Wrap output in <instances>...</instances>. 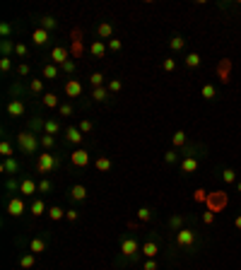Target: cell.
Masks as SVG:
<instances>
[{
	"mask_svg": "<svg viewBox=\"0 0 241 270\" xmlns=\"http://www.w3.org/2000/svg\"><path fill=\"white\" fill-rule=\"evenodd\" d=\"M198 219L188 222L183 229H179L176 234H172V241H169V261H176V258H193L198 256L207 244V234L195 224Z\"/></svg>",
	"mask_w": 241,
	"mask_h": 270,
	"instance_id": "6da1fadb",
	"label": "cell"
},
{
	"mask_svg": "<svg viewBox=\"0 0 241 270\" xmlns=\"http://www.w3.org/2000/svg\"><path fill=\"white\" fill-rule=\"evenodd\" d=\"M145 258H142V241L135 236V234H120L119 239V253H116V261L114 266L116 270H125L130 266H140Z\"/></svg>",
	"mask_w": 241,
	"mask_h": 270,
	"instance_id": "7a4b0ae2",
	"label": "cell"
},
{
	"mask_svg": "<svg viewBox=\"0 0 241 270\" xmlns=\"http://www.w3.org/2000/svg\"><path fill=\"white\" fill-rule=\"evenodd\" d=\"M205 154H207V147H205L203 142L190 140V142L181 150V162H179L181 179H188V176H193L195 171H200V169H203V162H205Z\"/></svg>",
	"mask_w": 241,
	"mask_h": 270,
	"instance_id": "3957f363",
	"label": "cell"
},
{
	"mask_svg": "<svg viewBox=\"0 0 241 270\" xmlns=\"http://www.w3.org/2000/svg\"><path fill=\"white\" fill-rule=\"evenodd\" d=\"M68 159V154L65 152H46V150H41L36 157H34V169H36V174L39 176H51V174H56L60 167H63V162Z\"/></svg>",
	"mask_w": 241,
	"mask_h": 270,
	"instance_id": "277c9868",
	"label": "cell"
},
{
	"mask_svg": "<svg viewBox=\"0 0 241 270\" xmlns=\"http://www.w3.org/2000/svg\"><path fill=\"white\" fill-rule=\"evenodd\" d=\"M15 142H17V152H22L24 157H36L39 152H41V142H39V135L32 133V131H19V133H15Z\"/></svg>",
	"mask_w": 241,
	"mask_h": 270,
	"instance_id": "5b68a950",
	"label": "cell"
},
{
	"mask_svg": "<svg viewBox=\"0 0 241 270\" xmlns=\"http://www.w3.org/2000/svg\"><path fill=\"white\" fill-rule=\"evenodd\" d=\"M51 244H53V234L49 229H36L34 234L27 236V251H32L34 256L46 253L51 249Z\"/></svg>",
	"mask_w": 241,
	"mask_h": 270,
	"instance_id": "8992f818",
	"label": "cell"
},
{
	"mask_svg": "<svg viewBox=\"0 0 241 270\" xmlns=\"http://www.w3.org/2000/svg\"><path fill=\"white\" fill-rule=\"evenodd\" d=\"M159 253H167V261H169V246H164L162 236L157 232H147L142 241V258H157Z\"/></svg>",
	"mask_w": 241,
	"mask_h": 270,
	"instance_id": "52a82bcc",
	"label": "cell"
},
{
	"mask_svg": "<svg viewBox=\"0 0 241 270\" xmlns=\"http://www.w3.org/2000/svg\"><path fill=\"white\" fill-rule=\"evenodd\" d=\"M60 137H63V145H65V147H72V150H75V147H92L89 137L77 128V123H75V126H65V131H63Z\"/></svg>",
	"mask_w": 241,
	"mask_h": 270,
	"instance_id": "ba28073f",
	"label": "cell"
},
{
	"mask_svg": "<svg viewBox=\"0 0 241 270\" xmlns=\"http://www.w3.org/2000/svg\"><path fill=\"white\" fill-rule=\"evenodd\" d=\"M2 202H5V215L7 217H24V212H29V205H27V198L22 196H2Z\"/></svg>",
	"mask_w": 241,
	"mask_h": 270,
	"instance_id": "9c48e42d",
	"label": "cell"
},
{
	"mask_svg": "<svg viewBox=\"0 0 241 270\" xmlns=\"http://www.w3.org/2000/svg\"><path fill=\"white\" fill-rule=\"evenodd\" d=\"M68 164L72 169H87L92 162V147H75L72 152H68Z\"/></svg>",
	"mask_w": 241,
	"mask_h": 270,
	"instance_id": "30bf717a",
	"label": "cell"
},
{
	"mask_svg": "<svg viewBox=\"0 0 241 270\" xmlns=\"http://www.w3.org/2000/svg\"><path fill=\"white\" fill-rule=\"evenodd\" d=\"M29 104H32L29 99H7V101H5V114H7V118H15V121H17V118H24V116L29 114V109H32Z\"/></svg>",
	"mask_w": 241,
	"mask_h": 270,
	"instance_id": "8fae6325",
	"label": "cell"
},
{
	"mask_svg": "<svg viewBox=\"0 0 241 270\" xmlns=\"http://www.w3.org/2000/svg\"><path fill=\"white\" fill-rule=\"evenodd\" d=\"M193 219H198L193 212H172L169 215V219H167V232L169 234H176L179 229H183L188 222H193Z\"/></svg>",
	"mask_w": 241,
	"mask_h": 270,
	"instance_id": "7c38bea8",
	"label": "cell"
},
{
	"mask_svg": "<svg viewBox=\"0 0 241 270\" xmlns=\"http://www.w3.org/2000/svg\"><path fill=\"white\" fill-rule=\"evenodd\" d=\"M65 198H68L70 205H85L87 198H89V191H87L85 184H72V186L65 191Z\"/></svg>",
	"mask_w": 241,
	"mask_h": 270,
	"instance_id": "4fadbf2b",
	"label": "cell"
},
{
	"mask_svg": "<svg viewBox=\"0 0 241 270\" xmlns=\"http://www.w3.org/2000/svg\"><path fill=\"white\" fill-rule=\"evenodd\" d=\"M63 94H65L70 101H77V99L85 94L82 80H80V77H68V80L63 82Z\"/></svg>",
	"mask_w": 241,
	"mask_h": 270,
	"instance_id": "5bb4252c",
	"label": "cell"
},
{
	"mask_svg": "<svg viewBox=\"0 0 241 270\" xmlns=\"http://www.w3.org/2000/svg\"><path fill=\"white\" fill-rule=\"evenodd\" d=\"M19 196L22 198H36L39 196V179L22 174V184H19Z\"/></svg>",
	"mask_w": 241,
	"mask_h": 270,
	"instance_id": "9a60e30c",
	"label": "cell"
},
{
	"mask_svg": "<svg viewBox=\"0 0 241 270\" xmlns=\"http://www.w3.org/2000/svg\"><path fill=\"white\" fill-rule=\"evenodd\" d=\"M32 44L36 46V49H53V39H51V32H46V29H41V27H36L34 32H32Z\"/></svg>",
	"mask_w": 241,
	"mask_h": 270,
	"instance_id": "2e32d148",
	"label": "cell"
},
{
	"mask_svg": "<svg viewBox=\"0 0 241 270\" xmlns=\"http://www.w3.org/2000/svg\"><path fill=\"white\" fill-rule=\"evenodd\" d=\"M46 61H49V63H56V66H63L65 61H70V51H68V46H63V44H53V49L49 51Z\"/></svg>",
	"mask_w": 241,
	"mask_h": 270,
	"instance_id": "e0dca14e",
	"label": "cell"
},
{
	"mask_svg": "<svg viewBox=\"0 0 241 270\" xmlns=\"http://www.w3.org/2000/svg\"><path fill=\"white\" fill-rule=\"evenodd\" d=\"M111 99H114V94L109 92V87H94V89H89L87 104H111Z\"/></svg>",
	"mask_w": 241,
	"mask_h": 270,
	"instance_id": "ac0fdd59",
	"label": "cell"
},
{
	"mask_svg": "<svg viewBox=\"0 0 241 270\" xmlns=\"http://www.w3.org/2000/svg\"><path fill=\"white\" fill-rule=\"evenodd\" d=\"M87 53H89V58H92V61H104V58H106V53H109V46H106V41L94 39V41H89Z\"/></svg>",
	"mask_w": 241,
	"mask_h": 270,
	"instance_id": "d6986e66",
	"label": "cell"
},
{
	"mask_svg": "<svg viewBox=\"0 0 241 270\" xmlns=\"http://www.w3.org/2000/svg\"><path fill=\"white\" fill-rule=\"evenodd\" d=\"M15 150H17V142H15V137H12V135H7V131L2 128V140H0V157H2V159H10V157H15Z\"/></svg>",
	"mask_w": 241,
	"mask_h": 270,
	"instance_id": "ffe728a7",
	"label": "cell"
},
{
	"mask_svg": "<svg viewBox=\"0 0 241 270\" xmlns=\"http://www.w3.org/2000/svg\"><path fill=\"white\" fill-rule=\"evenodd\" d=\"M49 202L44 196H36V198H32V205H29V215H32V219H39V217H44L46 212H49Z\"/></svg>",
	"mask_w": 241,
	"mask_h": 270,
	"instance_id": "44dd1931",
	"label": "cell"
},
{
	"mask_svg": "<svg viewBox=\"0 0 241 270\" xmlns=\"http://www.w3.org/2000/svg\"><path fill=\"white\" fill-rule=\"evenodd\" d=\"M7 99H29V89H27V82L22 80H15L7 89Z\"/></svg>",
	"mask_w": 241,
	"mask_h": 270,
	"instance_id": "7402d4cb",
	"label": "cell"
},
{
	"mask_svg": "<svg viewBox=\"0 0 241 270\" xmlns=\"http://www.w3.org/2000/svg\"><path fill=\"white\" fill-rule=\"evenodd\" d=\"M44 123H46V116H44L41 111H32V116H29V121H27V131L41 135L44 133Z\"/></svg>",
	"mask_w": 241,
	"mask_h": 270,
	"instance_id": "603a6c76",
	"label": "cell"
},
{
	"mask_svg": "<svg viewBox=\"0 0 241 270\" xmlns=\"http://www.w3.org/2000/svg\"><path fill=\"white\" fill-rule=\"evenodd\" d=\"M63 131H65V126H63V121H60L58 116H46L44 133H46V135H53V137H58V135H63Z\"/></svg>",
	"mask_w": 241,
	"mask_h": 270,
	"instance_id": "cb8c5ba5",
	"label": "cell"
},
{
	"mask_svg": "<svg viewBox=\"0 0 241 270\" xmlns=\"http://www.w3.org/2000/svg\"><path fill=\"white\" fill-rule=\"evenodd\" d=\"M114 32H116L114 22H99V24L94 27V36H97L99 41H109V39H114Z\"/></svg>",
	"mask_w": 241,
	"mask_h": 270,
	"instance_id": "d4e9b609",
	"label": "cell"
},
{
	"mask_svg": "<svg viewBox=\"0 0 241 270\" xmlns=\"http://www.w3.org/2000/svg\"><path fill=\"white\" fill-rule=\"evenodd\" d=\"M0 171L5 174V179H7V176H19V171H22V164H19L15 157H10V159H2V164H0Z\"/></svg>",
	"mask_w": 241,
	"mask_h": 270,
	"instance_id": "484cf974",
	"label": "cell"
},
{
	"mask_svg": "<svg viewBox=\"0 0 241 270\" xmlns=\"http://www.w3.org/2000/svg\"><path fill=\"white\" fill-rule=\"evenodd\" d=\"M41 77H44V80H51V82H56L58 77H63V72H60V66L44 61V63H41Z\"/></svg>",
	"mask_w": 241,
	"mask_h": 270,
	"instance_id": "4316f807",
	"label": "cell"
},
{
	"mask_svg": "<svg viewBox=\"0 0 241 270\" xmlns=\"http://www.w3.org/2000/svg\"><path fill=\"white\" fill-rule=\"evenodd\" d=\"M27 89H29V97H44L46 94V87H44V77H32L27 80Z\"/></svg>",
	"mask_w": 241,
	"mask_h": 270,
	"instance_id": "83f0119b",
	"label": "cell"
},
{
	"mask_svg": "<svg viewBox=\"0 0 241 270\" xmlns=\"http://www.w3.org/2000/svg\"><path fill=\"white\" fill-rule=\"evenodd\" d=\"M114 169V159L109 157V154H97L94 157V171L97 174H106V171H111Z\"/></svg>",
	"mask_w": 241,
	"mask_h": 270,
	"instance_id": "f1b7e54d",
	"label": "cell"
},
{
	"mask_svg": "<svg viewBox=\"0 0 241 270\" xmlns=\"http://www.w3.org/2000/svg\"><path fill=\"white\" fill-rule=\"evenodd\" d=\"M167 44H169V51H172V53H183L186 46H188V39H186L183 34H172Z\"/></svg>",
	"mask_w": 241,
	"mask_h": 270,
	"instance_id": "f546056e",
	"label": "cell"
},
{
	"mask_svg": "<svg viewBox=\"0 0 241 270\" xmlns=\"http://www.w3.org/2000/svg\"><path fill=\"white\" fill-rule=\"evenodd\" d=\"M135 217H138V222L150 224V222L157 217V210H155V207H150V205H140V207L135 210Z\"/></svg>",
	"mask_w": 241,
	"mask_h": 270,
	"instance_id": "4dcf8cb0",
	"label": "cell"
},
{
	"mask_svg": "<svg viewBox=\"0 0 241 270\" xmlns=\"http://www.w3.org/2000/svg\"><path fill=\"white\" fill-rule=\"evenodd\" d=\"M63 104V99H60L58 92H46L44 97H41V106L44 109H51V111H58V106Z\"/></svg>",
	"mask_w": 241,
	"mask_h": 270,
	"instance_id": "1f68e13d",
	"label": "cell"
},
{
	"mask_svg": "<svg viewBox=\"0 0 241 270\" xmlns=\"http://www.w3.org/2000/svg\"><path fill=\"white\" fill-rule=\"evenodd\" d=\"M17 266L22 270H32L36 266V256L32 253V251H19V256H17Z\"/></svg>",
	"mask_w": 241,
	"mask_h": 270,
	"instance_id": "d6a6232c",
	"label": "cell"
},
{
	"mask_svg": "<svg viewBox=\"0 0 241 270\" xmlns=\"http://www.w3.org/2000/svg\"><path fill=\"white\" fill-rule=\"evenodd\" d=\"M34 19L39 22L41 29H46V32H51V34L58 29V19H56L53 15H39V17H34Z\"/></svg>",
	"mask_w": 241,
	"mask_h": 270,
	"instance_id": "836d02e7",
	"label": "cell"
},
{
	"mask_svg": "<svg viewBox=\"0 0 241 270\" xmlns=\"http://www.w3.org/2000/svg\"><path fill=\"white\" fill-rule=\"evenodd\" d=\"M200 66H203V58H200L198 51H188V53L183 56V68H186V70H198Z\"/></svg>",
	"mask_w": 241,
	"mask_h": 270,
	"instance_id": "e575fe53",
	"label": "cell"
},
{
	"mask_svg": "<svg viewBox=\"0 0 241 270\" xmlns=\"http://www.w3.org/2000/svg\"><path fill=\"white\" fill-rule=\"evenodd\" d=\"M17 29H19V22H15V19H5V22L0 24V39H12Z\"/></svg>",
	"mask_w": 241,
	"mask_h": 270,
	"instance_id": "d590c367",
	"label": "cell"
},
{
	"mask_svg": "<svg viewBox=\"0 0 241 270\" xmlns=\"http://www.w3.org/2000/svg\"><path fill=\"white\" fill-rule=\"evenodd\" d=\"M200 97H203L205 101H217V99H220V89H217L212 82H205V84L200 87Z\"/></svg>",
	"mask_w": 241,
	"mask_h": 270,
	"instance_id": "8d00e7d4",
	"label": "cell"
},
{
	"mask_svg": "<svg viewBox=\"0 0 241 270\" xmlns=\"http://www.w3.org/2000/svg\"><path fill=\"white\" fill-rule=\"evenodd\" d=\"M19 184H22V174L19 176H7L5 179V196H19Z\"/></svg>",
	"mask_w": 241,
	"mask_h": 270,
	"instance_id": "74e56055",
	"label": "cell"
},
{
	"mask_svg": "<svg viewBox=\"0 0 241 270\" xmlns=\"http://www.w3.org/2000/svg\"><path fill=\"white\" fill-rule=\"evenodd\" d=\"M15 75H17V80H32V63L29 61H19L17 68H15Z\"/></svg>",
	"mask_w": 241,
	"mask_h": 270,
	"instance_id": "f35d334b",
	"label": "cell"
},
{
	"mask_svg": "<svg viewBox=\"0 0 241 270\" xmlns=\"http://www.w3.org/2000/svg\"><path fill=\"white\" fill-rule=\"evenodd\" d=\"M87 80H89V89H94V87H106V82H109V80H106V75H104L102 70L89 72V77H87Z\"/></svg>",
	"mask_w": 241,
	"mask_h": 270,
	"instance_id": "ab89813d",
	"label": "cell"
},
{
	"mask_svg": "<svg viewBox=\"0 0 241 270\" xmlns=\"http://www.w3.org/2000/svg\"><path fill=\"white\" fill-rule=\"evenodd\" d=\"M39 142H41V150H46V152H56V147H58V137L46 133L39 135Z\"/></svg>",
	"mask_w": 241,
	"mask_h": 270,
	"instance_id": "60d3db41",
	"label": "cell"
},
{
	"mask_svg": "<svg viewBox=\"0 0 241 270\" xmlns=\"http://www.w3.org/2000/svg\"><path fill=\"white\" fill-rule=\"evenodd\" d=\"M220 179H222L227 186H234V184L239 181V174H237L232 167H224V169H220Z\"/></svg>",
	"mask_w": 241,
	"mask_h": 270,
	"instance_id": "b9f144b4",
	"label": "cell"
},
{
	"mask_svg": "<svg viewBox=\"0 0 241 270\" xmlns=\"http://www.w3.org/2000/svg\"><path fill=\"white\" fill-rule=\"evenodd\" d=\"M46 217H49V222L53 224V222H63L65 219V207H60V205H51L49 207V212H46Z\"/></svg>",
	"mask_w": 241,
	"mask_h": 270,
	"instance_id": "7bdbcfd3",
	"label": "cell"
},
{
	"mask_svg": "<svg viewBox=\"0 0 241 270\" xmlns=\"http://www.w3.org/2000/svg\"><path fill=\"white\" fill-rule=\"evenodd\" d=\"M188 142H190V140H188V133H186V131H176V133L172 135V147H174V150H183Z\"/></svg>",
	"mask_w": 241,
	"mask_h": 270,
	"instance_id": "ee69618b",
	"label": "cell"
},
{
	"mask_svg": "<svg viewBox=\"0 0 241 270\" xmlns=\"http://www.w3.org/2000/svg\"><path fill=\"white\" fill-rule=\"evenodd\" d=\"M15 46H17V41H12V39H0V56L12 58V56H15Z\"/></svg>",
	"mask_w": 241,
	"mask_h": 270,
	"instance_id": "f6af8a7d",
	"label": "cell"
},
{
	"mask_svg": "<svg viewBox=\"0 0 241 270\" xmlns=\"http://www.w3.org/2000/svg\"><path fill=\"white\" fill-rule=\"evenodd\" d=\"M56 116H58L60 121H63V118H72V116H75V104H72V101H63L58 106V111H56Z\"/></svg>",
	"mask_w": 241,
	"mask_h": 270,
	"instance_id": "bcb514c9",
	"label": "cell"
},
{
	"mask_svg": "<svg viewBox=\"0 0 241 270\" xmlns=\"http://www.w3.org/2000/svg\"><path fill=\"white\" fill-rule=\"evenodd\" d=\"M15 61L12 58H5V56H0V75L2 77H10V75H15Z\"/></svg>",
	"mask_w": 241,
	"mask_h": 270,
	"instance_id": "7dc6e473",
	"label": "cell"
},
{
	"mask_svg": "<svg viewBox=\"0 0 241 270\" xmlns=\"http://www.w3.org/2000/svg\"><path fill=\"white\" fill-rule=\"evenodd\" d=\"M51 193H53V181H51L49 176H41V179H39V196L46 198V196H51Z\"/></svg>",
	"mask_w": 241,
	"mask_h": 270,
	"instance_id": "c3c4849f",
	"label": "cell"
},
{
	"mask_svg": "<svg viewBox=\"0 0 241 270\" xmlns=\"http://www.w3.org/2000/svg\"><path fill=\"white\" fill-rule=\"evenodd\" d=\"M179 162H181V150H174V147H172V150L164 152V164H167V167H174V164L179 167Z\"/></svg>",
	"mask_w": 241,
	"mask_h": 270,
	"instance_id": "681fc988",
	"label": "cell"
},
{
	"mask_svg": "<svg viewBox=\"0 0 241 270\" xmlns=\"http://www.w3.org/2000/svg\"><path fill=\"white\" fill-rule=\"evenodd\" d=\"M80 217H82V210H80L77 205H70V207L65 210V222L75 224V222H80Z\"/></svg>",
	"mask_w": 241,
	"mask_h": 270,
	"instance_id": "f907efd6",
	"label": "cell"
},
{
	"mask_svg": "<svg viewBox=\"0 0 241 270\" xmlns=\"http://www.w3.org/2000/svg\"><path fill=\"white\" fill-rule=\"evenodd\" d=\"M77 128H80L82 133H85V135H87V137H89V135L94 133V128H97V123H94L92 118H80V121H77Z\"/></svg>",
	"mask_w": 241,
	"mask_h": 270,
	"instance_id": "816d5d0a",
	"label": "cell"
},
{
	"mask_svg": "<svg viewBox=\"0 0 241 270\" xmlns=\"http://www.w3.org/2000/svg\"><path fill=\"white\" fill-rule=\"evenodd\" d=\"M15 56H17L19 61H27V58L32 56V51H29V46H27L24 41H17V46H15Z\"/></svg>",
	"mask_w": 241,
	"mask_h": 270,
	"instance_id": "f5cc1de1",
	"label": "cell"
},
{
	"mask_svg": "<svg viewBox=\"0 0 241 270\" xmlns=\"http://www.w3.org/2000/svg\"><path fill=\"white\" fill-rule=\"evenodd\" d=\"M162 70H164V72H176V70H179V61L172 58V56L162 58Z\"/></svg>",
	"mask_w": 241,
	"mask_h": 270,
	"instance_id": "db71d44e",
	"label": "cell"
},
{
	"mask_svg": "<svg viewBox=\"0 0 241 270\" xmlns=\"http://www.w3.org/2000/svg\"><path fill=\"white\" fill-rule=\"evenodd\" d=\"M106 87H109V92L116 97V94H120V92H123V80H120V77H111V80L106 82Z\"/></svg>",
	"mask_w": 241,
	"mask_h": 270,
	"instance_id": "11a10c76",
	"label": "cell"
},
{
	"mask_svg": "<svg viewBox=\"0 0 241 270\" xmlns=\"http://www.w3.org/2000/svg\"><path fill=\"white\" fill-rule=\"evenodd\" d=\"M60 72L63 75H68V77H75V72H77V63L70 58V61H65L63 66H60Z\"/></svg>",
	"mask_w": 241,
	"mask_h": 270,
	"instance_id": "9f6ffc18",
	"label": "cell"
},
{
	"mask_svg": "<svg viewBox=\"0 0 241 270\" xmlns=\"http://www.w3.org/2000/svg\"><path fill=\"white\" fill-rule=\"evenodd\" d=\"M200 219H203V224H207V227H210V224H215L217 215H215V210H212V207H207V210L200 215Z\"/></svg>",
	"mask_w": 241,
	"mask_h": 270,
	"instance_id": "6f0895ef",
	"label": "cell"
},
{
	"mask_svg": "<svg viewBox=\"0 0 241 270\" xmlns=\"http://www.w3.org/2000/svg\"><path fill=\"white\" fill-rule=\"evenodd\" d=\"M106 46H109V53H120V51H123V41L116 39V36H114V39H109V41H106Z\"/></svg>",
	"mask_w": 241,
	"mask_h": 270,
	"instance_id": "680465c9",
	"label": "cell"
},
{
	"mask_svg": "<svg viewBox=\"0 0 241 270\" xmlns=\"http://www.w3.org/2000/svg\"><path fill=\"white\" fill-rule=\"evenodd\" d=\"M140 270H159V261L157 258H145L140 263Z\"/></svg>",
	"mask_w": 241,
	"mask_h": 270,
	"instance_id": "91938a15",
	"label": "cell"
},
{
	"mask_svg": "<svg viewBox=\"0 0 241 270\" xmlns=\"http://www.w3.org/2000/svg\"><path fill=\"white\" fill-rule=\"evenodd\" d=\"M140 227H145V224H142V222H130V219H128V229H140Z\"/></svg>",
	"mask_w": 241,
	"mask_h": 270,
	"instance_id": "94428289",
	"label": "cell"
},
{
	"mask_svg": "<svg viewBox=\"0 0 241 270\" xmlns=\"http://www.w3.org/2000/svg\"><path fill=\"white\" fill-rule=\"evenodd\" d=\"M234 227H237V229H239V232H241V212H239V215H237V217H234Z\"/></svg>",
	"mask_w": 241,
	"mask_h": 270,
	"instance_id": "6125c7cd",
	"label": "cell"
},
{
	"mask_svg": "<svg viewBox=\"0 0 241 270\" xmlns=\"http://www.w3.org/2000/svg\"><path fill=\"white\" fill-rule=\"evenodd\" d=\"M234 188H237V191H239V193H241V179H239V181H237V184H234Z\"/></svg>",
	"mask_w": 241,
	"mask_h": 270,
	"instance_id": "be15d7a7",
	"label": "cell"
}]
</instances>
